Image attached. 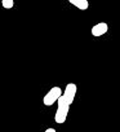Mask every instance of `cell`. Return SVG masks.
I'll use <instances>...</instances> for the list:
<instances>
[{
  "mask_svg": "<svg viewBox=\"0 0 120 132\" xmlns=\"http://www.w3.org/2000/svg\"><path fill=\"white\" fill-rule=\"evenodd\" d=\"M70 4L75 5L80 11H87L88 7H89V2H88V0H70Z\"/></svg>",
  "mask_w": 120,
  "mask_h": 132,
  "instance_id": "5b68a950",
  "label": "cell"
},
{
  "mask_svg": "<svg viewBox=\"0 0 120 132\" xmlns=\"http://www.w3.org/2000/svg\"><path fill=\"white\" fill-rule=\"evenodd\" d=\"M69 111H70V104L62 96L57 101V111H56V115H54L56 123H58V124L65 123V120H66V118L69 115Z\"/></svg>",
  "mask_w": 120,
  "mask_h": 132,
  "instance_id": "6da1fadb",
  "label": "cell"
},
{
  "mask_svg": "<svg viewBox=\"0 0 120 132\" xmlns=\"http://www.w3.org/2000/svg\"><path fill=\"white\" fill-rule=\"evenodd\" d=\"M76 92H78V87H76V84H74V83H69V84L66 86V88H65L62 96H63V98L71 105V104L74 102V100H75Z\"/></svg>",
  "mask_w": 120,
  "mask_h": 132,
  "instance_id": "3957f363",
  "label": "cell"
},
{
  "mask_svg": "<svg viewBox=\"0 0 120 132\" xmlns=\"http://www.w3.org/2000/svg\"><path fill=\"white\" fill-rule=\"evenodd\" d=\"M107 31H108V25L105 23V22H99V23H97L92 27V35L96 36V38L105 35Z\"/></svg>",
  "mask_w": 120,
  "mask_h": 132,
  "instance_id": "277c9868",
  "label": "cell"
},
{
  "mask_svg": "<svg viewBox=\"0 0 120 132\" xmlns=\"http://www.w3.org/2000/svg\"><path fill=\"white\" fill-rule=\"evenodd\" d=\"M44 132H57V131H56L54 128H48V129H45Z\"/></svg>",
  "mask_w": 120,
  "mask_h": 132,
  "instance_id": "52a82bcc",
  "label": "cell"
},
{
  "mask_svg": "<svg viewBox=\"0 0 120 132\" xmlns=\"http://www.w3.org/2000/svg\"><path fill=\"white\" fill-rule=\"evenodd\" d=\"M62 89L59 87H53L49 89V92H47V95L43 97V104L45 106H52L53 104H56L59 98L62 97Z\"/></svg>",
  "mask_w": 120,
  "mask_h": 132,
  "instance_id": "7a4b0ae2",
  "label": "cell"
},
{
  "mask_svg": "<svg viewBox=\"0 0 120 132\" xmlns=\"http://www.w3.org/2000/svg\"><path fill=\"white\" fill-rule=\"evenodd\" d=\"M2 5H3L4 9H12L14 7V2H13V0H3Z\"/></svg>",
  "mask_w": 120,
  "mask_h": 132,
  "instance_id": "8992f818",
  "label": "cell"
}]
</instances>
